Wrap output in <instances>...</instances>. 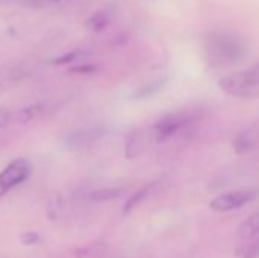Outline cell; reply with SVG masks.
<instances>
[{"mask_svg":"<svg viewBox=\"0 0 259 258\" xmlns=\"http://www.w3.org/2000/svg\"><path fill=\"white\" fill-rule=\"evenodd\" d=\"M203 49L208 62L217 68L240 64L247 55L246 44L240 38L228 33H211Z\"/></svg>","mask_w":259,"mask_h":258,"instance_id":"6da1fadb","label":"cell"},{"mask_svg":"<svg viewBox=\"0 0 259 258\" xmlns=\"http://www.w3.org/2000/svg\"><path fill=\"white\" fill-rule=\"evenodd\" d=\"M219 87L229 96L240 99H256L259 96L258 64L243 71L231 73L219 79Z\"/></svg>","mask_w":259,"mask_h":258,"instance_id":"7a4b0ae2","label":"cell"},{"mask_svg":"<svg viewBox=\"0 0 259 258\" xmlns=\"http://www.w3.org/2000/svg\"><path fill=\"white\" fill-rule=\"evenodd\" d=\"M259 214L255 213L246 219L238 230V258H256L259 249Z\"/></svg>","mask_w":259,"mask_h":258,"instance_id":"3957f363","label":"cell"},{"mask_svg":"<svg viewBox=\"0 0 259 258\" xmlns=\"http://www.w3.org/2000/svg\"><path fill=\"white\" fill-rule=\"evenodd\" d=\"M30 163L24 158L14 160L0 172V198L9 193L14 187L24 182L30 175Z\"/></svg>","mask_w":259,"mask_h":258,"instance_id":"277c9868","label":"cell"},{"mask_svg":"<svg viewBox=\"0 0 259 258\" xmlns=\"http://www.w3.org/2000/svg\"><path fill=\"white\" fill-rule=\"evenodd\" d=\"M256 198V193L253 190H240V192H231L217 196L211 202V210L217 213H226L231 210H237L249 202H252Z\"/></svg>","mask_w":259,"mask_h":258,"instance_id":"5b68a950","label":"cell"},{"mask_svg":"<svg viewBox=\"0 0 259 258\" xmlns=\"http://www.w3.org/2000/svg\"><path fill=\"white\" fill-rule=\"evenodd\" d=\"M188 117L185 114H168L159 119L153 126V135L158 143L168 141L173 138L187 123Z\"/></svg>","mask_w":259,"mask_h":258,"instance_id":"8992f818","label":"cell"},{"mask_svg":"<svg viewBox=\"0 0 259 258\" xmlns=\"http://www.w3.org/2000/svg\"><path fill=\"white\" fill-rule=\"evenodd\" d=\"M259 129L258 125L253 123L252 126L243 129L235 138H234V151L240 155L250 154L258 148Z\"/></svg>","mask_w":259,"mask_h":258,"instance_id":"52a82bcc","label":"cell"},{"mask_svg":"<svg viewBox=\"0 0 259 258\" xmlns=\"http://www.w3.org/2000/svg\"><path fill=\"white\" fill-rule=\"evenodd\" d=\"M111 20H112V14L108 9H99L87 18L85 27L94 33H100L109 26Z\"/></svg>","mask_w":259,"mask_h":258,"instance_id":"ba28073f","label":"cell"},{"mask_svg":"<svg viewBox=\"0 0 259 258\" xmlns=\"http://www.w3.org/2000/svg\"><path fill=\"white\" fill-rule=\"evenodd\" d=\"M100 135H102V131L100 129H83V131H79V132L73 134L67 141H68L70 146L76 148V146L88 144V143L97 140Z\"/></svg>","mask_w":259,"mask_h":258,"instance_id":"9c48e42d","label":"cell"},{"mask_svg":"<svg viewBox=\"0 0 259 258\" xmlns=\"http://www.w3.org/2000/svg\"><path fill=\"white\" fill-rule=\"evenodd\" d=\"M44 106H46V103H33V105H29V106L20 109L15 114V120L20 122V123H29V122L35 120L36 117H39L44 113Z\"/></svg>","mask_w":259,"mask_h":258,"instance_id":"30bf717a","label":"cell"},{"mask_svg":"<svg viewBox=\"0 0 259 258\" xmlns=\"http://www.w3.org/2000/svg\"><path fill=\"white\" fill-rule=\"evenodd\" d=\"M123 193V189H102V190H96L90 195V199L94 202H105L109 199H114L117 196H120Z\"/></svg>","mask_w":259,"mask_h":258,"instance_id":"8fae6325","label":"cell"},{"mask_svg":"<svg viewBox=\"0 0 259 258\" xmlns=\"http://www.w3.org/2000/svg\"><path fill=\"white\" fill-rule=\"evenodd\" d=\"M152 189V186H146L144 189H141V190H138L134 196H131L129 198V201L126 202V205H124V208H123V213L124 214H129L146 196H147V193H149V190Z\"/></svg>","mask_w":259,"mask_h":258,"instance_id":"7c38bea8","label":"cell"},{"mask_svg":"<svg viewBox=\"0 0 259 258\" xmlns=\"http://www.w3.org/2000/svg\"><path fill=\"white\" fill-rule=\"evenodd\" d=\"M39 240H41V237H39L36 233H24V234H21V237H20V242H21V245H24V246L35 245V243H38Z\"/></svg>","mask_w":259,"mask_h":258,"instance_id":"4fadbf2b","label":"cell"},{"mask_svg":"<svg viewBox=\"0 0 259 258\" xmlns=\"http://www.w3.org/2000/svg\"><path fill=\"white\" fill-rule=\"evenodd\" d=\"M68 71H71V73H83V75H90V73L96 71V67H93V65H76V67L70 68Z\"/></svg>","mask_w":259,"mask_h":258,"instance_id":"5bb4252c","label":"cell"},{"mask_svg":"<svg viewBox=\"0 0 259 258\" xmlns=\"http://www.w3.org/2000/svg\"><path fill=\"white\" fill-rule=\"evenodd\" d=\"M11 122V113L5 108H0V128L6 126Z\"/></svg>","mask_w":259,"mask_h":258,"instance_id":"9a60e30c","label":"cell"},{"mask_svg":"<svg viewBox=\"0 0 259 258\" xmlns=\"http://www.w3.org/2000/svg\"><path fill=\"white\" fill-rule=\"evenodd\" d=\"M46 2H61V0H46Z\"/></svg>","mask_w":259,"mask_h":258,"instance_id":"2e32d148","label":"cell"}]
</instances>
